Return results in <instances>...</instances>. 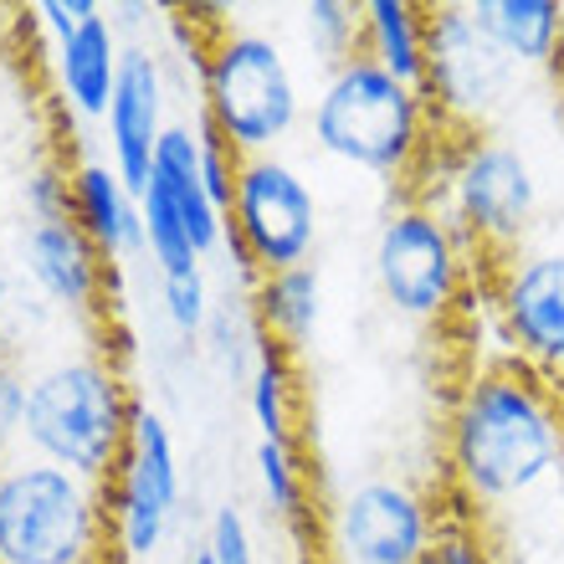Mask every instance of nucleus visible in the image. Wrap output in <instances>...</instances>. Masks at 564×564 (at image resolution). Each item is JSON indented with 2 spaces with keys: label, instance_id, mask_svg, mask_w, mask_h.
<instances>
[{
  "label": "nucleus",
  "instance_id": "1",
  "mask_svg": "<svg viewBox=\"0 0 564 564\" xmlns=\"http://www.w3.org/2000/svg\"><path fill=\"white\" fill-rule=\"evenodd\" d=\"M564 477V390L519 359H482L446 416V482L462 513H513Z\"/></svg>",
  "mask_w": 564,
  "mask_h": 564
},
{
  "label": "nucleus",
  "instance_id": "2",
  "mask_svg": "<svg viewBox=\"0 0 564 564\" xmlns=\"http://www.w3.org/2000/svg\"><path fill=\"white\" fill-rule=\"evenodd\" d=\"M308 134L328 160L411 185L436 154L442 119L421 88L390 77L370 57H349L328 67L313 93Z\"/></svg>",
  "mask_w": 564,
  "mask_h": 564
},
{
  "label": "nucleus",
  "instance_id": "3",
  "mask_svg": "<svg viewBox=\"0 0 564 564\" xmlns=\"http://www.w3.org/2000/svg\"><path fill=\"white\" fill-rule=\"evenodd\" d=\"M134 411L139 401L129 395L119 365L108 355H93V349L57 355L36 365L26 380L21 452L108 488L134 431Z\"/></svg>",
  "mask_w": 564,
  "mask_h": 564
},
{
  "label": "nucleus",
  "instance_id": "4",
  "mask_svg": "<svg viewBox=\"0 0 564 564\" xmlns=\"http://www.w3.org/2000/svg\"><path fill=\"white\" fill-rule=\"evenodd\" d=\"M308 119L303 88L288 52L268 31L221 21L200 62V123L221 139L237 160L278 154L282 139Z\"/></svg>",
  "mask_w": 564,
  "mask_h": 564
},
{
  "label": "nucleus",
  "instance_id": "5",
  "mask_svg": "<svg viewBox=\"0 0 564 564\" xmlns=\"http://www.w3.org/2000/svg\"><path fill=\"white\" fill-rule=\"evenodd\" d=\"M108 492L15 452L0 462V564H108Z\"/></svg>",
  "mask_w": 564,
  "mask_h": 564
},
{
  "label": "nucleus",
  "instance_id": "6",
  "mask_svg": "<svg viewBox=\"0 0 564 564\" xmlns=\"http://www.w3.org/2000/svg\"><path fill=\"white\" fill-rule=\"evenodd\" d=\"M436 206L477 247L482 262L519 252L539 221V175L519 144L498 134H452L442 129L436 154Z\"/></svg>",
  "mask_w": 564,
  "mask_h": 564
},
{
  "label": "nucleus",
  "instance_id": "7",
  "mask_svg": "<svg viewBox=\"0 0 564 564\" xmlns=\"http://www.w3.org/2000/svg\"><path fill=\"white\" fill-rule=\"evenodd\" d=\"M370 272L390 313H401L411 324H446L462 308V297L477 288L482 257L446 221V210L436 200L405 195L375 226Z\"/></svg>",
  "mask_w": 564,
  "mask_h": 564
},
{
  "label": "nucleus",
  "instance_id": "8",
  "mask_svg": "<svg viewBox=\"0 0 564 564\" xmlns=\"http://www.w3.org/2000/svg\"><path fill=\"white\" fill-rule=\"evenodd\" d=\"M519 62L503 57V46L477 21V0H446L426 6V104L436 108L442 129L477 134L492 113H503L519 88Z\"/></svg>",
  "mask_w": 564,
  "mask_h": 564
},
{
  "label": "nucleus",
  "instance_id": "9",
  "mask_svg": "<svg viewBox=\"0 0 564 564\" xmlns=\"http://www.w3.org/2000/svg\"><path fill=\"white\" fill-rule=\"evenodd\" d=\"M318 241V200L297 164L282 154L237 160V191L226 210V252H237L241 278L303 268Z\"/></svg>",
  "mask_w": 564,
  "mask_h": 564
},
{
  "label": "nucleus",
  "instance_id": "10",
  "mask_svg": "<svg viewBox=\"0 0 564 564\" xmlns=\"http://www.w3.org/2000/svg\"><path fill=\"white\" fill-rule=\"evenodd\" d=\"M482 297L503 355L564 390V247L523 241L519 252L482 262Z\"/></svg>",
  "mask_w": 564,
  "mask_h": 564
},
{
  "label": "nucleus",
  "instance_id": "11",
  "mask_svg": "<svg viewBox=\"0 0 564 564\" xmlns=\"http://www.w3.org/2000/svg\"><path fill=\"white\" fill-rule=\"evenodd\" d=\"M446 508L411 477H359L328 508L334 564H426Z\"/></svg>",
  "mask_w": 564,
  "mask_h": 564
},
{
  "label": "nucleus",
  "instance_id": "12",
  "mask_svg": "<svg viewBox=\"0 0 564 564\" xmlns=\"http://www.w3.org/2000/svg\"><path fill=\"white\" fill-rule=\"evenodd\" d=\"M108 529L119 560H149L164 544L180 508V452L160 411L139 405L119 473L108 477Z\"/></svg>",
  "mask_w": 564,
  "mask_h": 564
},
{
  "label": "nucleus",
  "instance_id": "13",
  "mask_svg": "<svg viewBox=\"0 0 564 564\" xmlns=\"http://www.w3.org/2000/svg\"><path fill=\"white\" fill-rule=\"evenodd\" d=\"M170 77H164V52L149 42H129L123 46V67H119V88L108 104L104 119V144H108V164L129 180V191L144 195L149 185V164L160 149L164 129H170Z\"/></svg>",
  "mask_w": 564,
  "mask_h": 564
},
{
  "label": "nucleus",
  "instance_id": "14",
  "mask_svg": "<svg viewBox=\"0 0 564 564\" xmlns=\"http://www.w3.org/2000/svg\"><path fill=\"white\" fill-rule=\"evenodd\" d=\"M15 268L62 313V318H98L108 293L104 252L83 237V226L67 221H26L15 231Z\"/></svg>",
  "mask_w": 564,
  "mask_h": 564
},
{
  "label": "nucleus",
  "instance_id": "15",
  "mask_svg": "<svg viewBox=\"0 0 564 564\" xmlns=\"http://www.w3.org/2000/svg\"><path fill=\"white\" fill-rule=\"evenodd\" d=\"M73 221L83 237L104 252L108 268L144 252V206L139 191L104 160V154H77L73 160Z\"/></svg>",
  "mask_w": 564,
  "mask_h": 564
},
{
  "label": "nucleus",
  "instance_id": "16",
  "mask_svg": "<svg viewBox=\"0 0 564 564\" xmlns=\"http://www.w3.org/2000/svg\"><path fill=\"white\" fill-rule=\"evenodd\" d=\"M123 36L113 26V15L98 11L93 21L52 46V83H57V104L83 123H104L113 88H119V67H123Z\"/></svg>",
  "mask_w": 564,
  "mask_h": 564
},
{
  "label": "nucleus",
  "instance_id": "17",
  "mask_svg": "<svg viewBox=\"0 0 564 564\" xmlns=\"http://www.w3.org/2000/svg\"><path fill=\"white\" fill-rule=\"evenodd\" d=\"M149 185L175 206V216L191 231L195 252L206 262L210 252L226 247V210L210 200L206 180H200V129L185 119H175L164 129L160 149H154V164H149Z\"/></svg>",
  "mask_w": 564,
  "mask_h": 564
},
{
  "label": "nucleus",
  "instance_id": "18",
  "mask_svg": "<svg viewBox=\"0 0 564 564\" xmlns=\"http://www.w3.org/2000/svg\"><path fill=\"white\" fill-rule=\"evenodd\" d=\"M359 57L386 67L411 88L426 83V6L416 0H365L359 6Z\"/></svg>",
  "mask_w": 564,
  "mask_h": 564
},
{
  "label": "nucleus",
  "instance_id": "19",
  "mask_svg": "<svg viewBox=\"0 0 564 564\" xmlns=\"http://www.w3.org/2000/svg\"><path fill=\"white\" fill-rule=\"evenodd\" d=\"M252 313L262 324V339L282 344L288 355L313 344L318 334V318H324V278L313 262L288 272H268V278L252 282Z\"/></svg>",
  "mask_w": 564,
  "mask_h": 564
},
{
  "label": "nucleus",
  "instance_id": "20",
  "mask_svg": "<svg viewBox=\"0 0 564 564\" xmlns=\"http://www.w3.org/2000/svg\"><path fill=\"white\" fill-rule=\"evenodd\" d=\"M477 21L519 67H554L564 57L560 0H477Z\"/></svg>",
  "mask_w": 564,
  "mask_h": 564
},
{
  "label": "nucleus",
  "instance_id": "21",
  "mask_svg": "<svg viewBox=\"0 0 564 564\" xmlns=\"http://www.w3.org/2000/svg\"><path fill=\"white\" fill-rule=\"evenodd\" d=\"M247 411H252L262 442H293V416H297L293 355L272 339L257 344L252 370H247Z\"/></svg>",
  "mask_w": 564,
  "mask_h": 564
},
{
  "label": "nucleus",
  "instance_id": "22",
  "mask_svg": "<svg viewBox=\"0 0 564 564\" xmlns=\"http://www.w3.org/2000/svg\"><path fill=\"white\" fill-rule=\"evenodd\" d=\"M57 318L62 313L31 288L26 272L15 268V262H0V355L6 359L26 355Z\"/></svg>",
  "mask_w": 564,
  "mask_h": 564
},
{
  "label": "nucleus",
  "instance_id": "23",
  "mask_svg": "<svg viewBox=\"0 0 564 564\" xmlns=\"http://www.w3.org/2000/svg\"><path fill=\"white\" fill-rule=\"evenodd\" d=\"M139 206H144V257L154 262V272H160V278L200 272V252H195V241H191V231H185V221L175 216V206H170L154 185H144Z\"/></svg>",
  "mask_w": 564,
  "mask_h": 564
},
{
  "label": "nucleus",
  "instance_id": "24",
  "mask_svg": "<svg viewBox=\"0 0 564 564\" xmlns=\"http://www.w3.org/2000/svg\"><path fill=\"white\" fill-rule=\"evenodd\" d=\"M252 462H257V482H262L272 519L303 523V513H308V477H303V462H297L293 442H257Z\"/></svg>",
  "mask_w": 564,
  "mask_h": 564
},
{
  "label": "nucleus",
  "instance_id": "25",
  "mask_svg": "<svg viewBox=\"0 0 564 564\" xmlns=\"http://www.w3.org/2000/svg\"><path fill=\"white\" fill-rule=\"evenodd\" d=\"M297 21H303V46L324 62V73L359 57V6H349V0H308L297 11Z\"/></svg>",
  "mask_w": 564,
  "mask_h": 564
},
{
  "label": "nucleus",
  "instance_id": "26",
  "mask_svg": "<svg viewBox=\"0 0 564 564\" xmlns=\"http://www.w3.org/2000/svg\"><path fill=\"white\" fill-rule=\"evenodd\" d=\"M160 308L170 318L175 334L195 339L206 334V324L216 318V297H210L206 272H185V278H160Z\"/></svg>",
  "mask_w": 564,
  "mask_h": 564
},
{
  "label": "nucleus",
  "instance_id": "27",
  "mask_svg": "<svg viewBox=\"0 0 564 564\" xmlns=\"http://www.w3.org/2000/svg\"><path fill=\"white\" fill-rule=\"evenodd\" d=\"M426 564H498V554H492L488 534H482V523H477L473 513L446 508V519H442V529H436V544H431Z\"/></svg>",
  "mask_w": 564,
  "mask_h": 564
},
{
  "label": "nucleus",
  "instance_id": "28",
  "mask_svg": "<svg viewBox=\"0 0 564 564\" xmlns=\"http://www.w3.org/2000/svg\"><path fill=\"white\" fill-rule=\"evenodd\" d=\"M26 216L31 221H67L73 216V164L62 160H42L36 170L26 175Z\"/></svg>",
  "mask_w": 564,
  "mask_h": 564
},
{
  "label": "nucleus",
  "instance_id": "29",
  "mask_svg": "<svg viewBox=\"0 0 564 564\" xmlns=\"http://www.w3.org/2000/svg\"><path fill=\"white\" fill-rule=\"evenodd\" d=\"M26 380L21 359L0 355V462H11L21 452V426H26Z\"/></svg>",
  "mask_w": 564,
  "mask_h": 564
},
{
  "label": "nucleus",
  "instance_id": "30",
  "mask_svg": "<svg viewBox=\"0 0 564 564\" xmlns=\"http://www.w3.org/2000/svg\"><path fill=\"white\" fill-rule=\"evenodd\" d=\"M206 554L210 564H257V544H252V529L241 519V508L221 503L210 513L206 523Z\"/></svg>",
  "mask_w": 564,
  "mask_h": 564
},
{
  "label": "nucleus",
  "instance_id": "31",
  "mask_svg": "<svg viewBox=\"0 0 564 564\" xmlns=\"http://www.w3.org/2000/svg\"><path fill=\"white\" fill-rule=\"evenodd\" d=\"M195 129H200V180H206L210 200H216L221 210H231V191H237V154L210 134L200 119H195Z\"/></svg>",
  "mask_w": 564,
  "mask_h": 564
},
{
  "label": "nucleus",
  "instance_id": "32",
  "mask_svg": "<svg viewBox=\"0 0 564 564\" xmlns=\"http://www.w3.org/2000/svg\"><path fill=\"white\" fill-rule=\"evenodd\" d=\"M98 11H104L98 0H36V6H31V21L52 36V46H57V42H67L83 21H93Z\"/></svg>",
  "mask_w": 564,
  "mask_h": 564
},
{
  "label": "nucleus",
  "instance_id": "33",
  "mask_svg": "<svg viewBox=\"0 0 564 564\" xmlns=\"http://www.w3.org/2000/svg\"><path fill=\"white\" fill-rule=\"evenodd\" d=\"M185 564H210V554H206V544H200V550H191V560Z\"/></svg>",
  "mask_w": 564,
  "mask_h": 564
},
{
  "label": "nucleus",
  "instance_id": "34",
  "mask_svg": "<svg viewBox=\"0 0 564 564\" xmlns=\"http://www.w3.org/2000/svg\"><path fill=\"white\" fill-rule=\"evenodd\" d=\"M0 200H6V191H0Z\"/></svg>",
  "mask_w": 564,
  "mask_h": 564
}]
</instances>
